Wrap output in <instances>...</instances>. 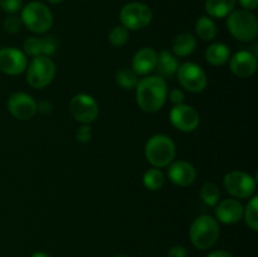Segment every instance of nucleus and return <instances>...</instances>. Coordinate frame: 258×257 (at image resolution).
<instances>
[{"mask_svg": "<svg viewBox=\"0 0 258 257\" xmlns=\"http://www.w3.org/2000/svg\"><path fill=\"white\" fill-rule=\"evenodd\" d=\"M223 186L227 193L233 198L247 199L253 196L256 190V178L246 171L234 170L226 174L223 179Z\"/></svg>", "mask_w": 258, "mask_h": 257, "instance_id": "8", "label": "nucleus"}, {"mask_svg": "<svg viewBox=\"0 0 258 257\" xmlns=\"http://www.w3.org/2000/svg\"><path fill=\"white\" fill-rule=\"evenodd\" d=\"M128 30L121 25H116L111 29V32L108 33V42L113 45V47H122L127 43L128 40Z\"/></svg>", "mask_w": 258, "mask_h": 257, "instance_id": "27", "label": "nucleus"}, {"mask_svg": "<svg viewBox=\"0 0 258 257\" xmlns=\"http://www.w3.org/2000/svg\"><path fill=\"white\" fill-rule=\"evenodd\" d=\"M55 76V65L47 55H37L27 67V81L33 88H44Z\"/></svg>", "mask_w": 258, "mask_h": 257, "instance_id": "6", "label": "nucleus"}, {"mask_svg": "<svg viewBox=\"0 0 258 257\" xmlns=\"http://www.w3.org/2000/svg\"><path fill=\"white\" fill-rule=\"evenodd\" d=\"M231 58V50L224 43H213L206 50V60L212 66H223Z\"/></svg>", "mask_w": 258, "mask_h": 257, "instance_id": "19", "label": "nucleus"}, {"mask_svg": "<svg viewBox=\"0 0 258 257\" xmlns=\"http://www.w3.org/2000/svg\"><path fill=\"white\" fill-rule=\"evenodd\" d=\"M179 68V62L176 55L174 53H170L169 50H161L156 58L155 70L158 72V76L163 78H170L174 75H176V71Z\"/></svg>", "mask_w": 258, "mask_h": 257, "instance_id": "18", "label": "nucleus"}, {"mask_svg": "<svg viewBox=\"0 0 258 257\" xmlns=\"http://www.w3.org/2000/svg\"><path fill=\"white\" fill-rule=\"evenodd\" d=\"M201 198L207 206L214 207L219 201V197H221V191H219L218 185L213 181H208V183H204L201 188Z\"/></svg>", "mask_w": 258, "mask_h": 257, "instance_id": "25", "label": "nucleus"}, {"mask_svg": "<svg viewBox=\"0 0 258 257\" xmlns=\"http://www.w3.org/2000/svg\"><path fill=\"white\" fill-rule=\"evenodd\" d=\"M176 75L181 87L189 92L199 93L206 90L208 85V78L204 70L194 62H186L179 66Z\"/></svg>", "mask_w": 258, "mask_h": 257, "instance_id": "9", "label": "nucleus"}, {"mask_svg": "<svg viewBox=\"0 0 258 257\" xmlns=\"http://www.w3.org/2000/svg\"><path fill=\"white\" fill-rule=\"evenodd\" d=\"M120 19L127 30H141L153 20V12L146 4L139 2L123 5L120 12Z\"/></svg>", "mask_w": 258, "mask_h": 257, "instance_id": "7", "label": "nucleus"}, {"mask_svg": "<svg viewBox=\"0 0 258 257\" xmlns=\"http://www.w3.org/2000/svg\"><path fill=\"white\" fill-rule=\"evenodd\" d=\"M221 228L218 221L208 214H203L194 219L190 226L189 236L194 247L199 249H208L219 238Z\"/></svg>", "mask_w": 258, "mask_h": 257, "instance_id": "3", "label": "nucleus"}, {"mask_svg": "<svg viewBox=\"0 0 258 257\" xmlns=\"http://www.w3.org/2000/svg\"><path fill=\"white\" fill-rule=\"evenodd\" d=\"M42 42V54L50 57V55L54 54L57 52L58 48V42L53 35H45L44 38L40 39Z\"/></svg>", "mask_w": 258, "mask_h": 257, "instance_id": "29", "label": "nucleus"}, {"mask_svg": "<svg viewBox=\"0 0 258 257\" xmlns=\"http://www.w3.org/2000/svg\"><path fill=\"white\" fill-rule=\"evenodd\" d=\"M227 28L237 40L249 42L258 33L257 18L248 10H233L227 19Z\"/></svg>", "mask_w": 258, "mask_h": 257, "instance_id": "5", "label": "nucleus"}, {"mask_svg": "<svg viewBox=\"0 0 258 257\" xmlns=\"http://www.w3.org/2000/svg\"><path fill=\"white\" fill-rule=\"evenodd\" d=\"M28 60L24 52L14 47L0 49V71L5 75L17 76L27 70Z\"/></svg>", "mask_w": 258, "mask_h": 257, "instance_id": "12", "label": "nucleus"}, {"mask_svg": "<svg viewBox=\"0 0 258 257\" xmlns=\"http://www.w3.org/2000/svg\"><path fill=\"white\" fill-rule=\"evenodd\" d=\"M48 3H50V4H59V3H62L63 0H47Z\"/></svg>", "mask_w": 258, "mask_h": 257, "instance_id": "39", "label": "nucleus"}, {"mask_svg": "<svg viewBox=\"0 0 258 257\" xmlns=\"http://www.w3.org/2000/svg\"><path fill=\"white\" fill-rule=\"evenodd\" d=\"M197 39L190 33H181L176 35L173 42V52L176 57H186L196 50Z\"/></svg>", "mask_w": 258, "mask_h": 257, "instance_id": "20", "label": "nucleus"}, {"mask_svg": "<svg viewBox=\"0 0 258 257\" xmlns=\"http://www.w3.org/2000/svg\"><path fill=\"white\" fill-rule=\"evenodd\" d=\"M92 139V128L83 123L76 133V140L81 144H86Z\"/></svg>", "mask_w": 258, "mask_h": 257, "instance_id": "32", "label": "nucleus"}, {"mask_svg": "<svg viewBox=\"0 0 258 257\" xmlns=\"http://www.w3.org/2000/svg\"><path fill=\"white\" fill-rule=\"evenodd\" d=\"M196 33L202 40H212L217 34V27L213 19L209 17H201L196 23Z\"/></svg>", "mask_w": 258, "mask_h": 257, "instance_id": "22", "label": "nucleus"}, {"mask_svg": "<svg viewBox=\"0 0 258 257\" xmlns=\"http://www.w3.org/2000/svg\"><path fill=\"white\" fill-rule=\"evenodd\" d=\"M8 110L18 120H30L37 113V102L28 93L15 92L8 100Z\"/></svg>", "mask_w": 258, "mask_h": 257, "instance_id": "13", "label": "nucleus"}, {"mask_svg": "<svg viewBox=\"0 0 258 257\" xmlns=\"http://www.w3.org/2000/svg\"><path fill=\"white\" fill-rule=\"evenodd\" d=\"M236 7V0H206V12L209 17L224 18L228 17Z\"/></svg>", "mask_w": 258, "mask_h": 257, "instance_id": "21", "label": "nucleus"}, {"mask_svg": "<svg viewBox=\"0 0 258 257\" xmlns=\"http://www.w3.org/2000/svg\"><path fill=\"white\" fill-rule=\"evenodd\" d=\"M170 122L179 131L191 133L198 128L199 123H201V117L196 108L185 105V103H181V105H175L171 108Z\"/></svg>", "mask_w": 258, "mask_h": 257, "instance_id": "11", "label": "nucleus"}, {"mask_svg": "<svg viewBox=\"0 0 258 257\" xmlns=\"http://www.w3.org/2000/svg\"><path fill=\"white\" fill-rule=\"evenodd\" d=\"M176 148L174 141L164 134L151 136L145 145L146 160L154 168H165L173 163L175 158Z\"/></svg>", "mask_w": 258, "mask_h": 257, "instance_id": "2", "label": "nucleus"}, {"mask_svg": "<svg viewBox=\"0 0 258 257\" xmlns=\"http://www.w3.org/2000/svg\"><path fill=\"white\" fill-rule=\"evenodd\" d=\"M115 257H127V256H123V254H118V256H115Z\"/></svg>", "mask_w": 258, "mask_h": 257, "instance_id": "40", "label": "nucleus"}, {"mask_svg": "<svg viewBox=\"0 0 258 257\" xmlns=\"http://www.w3.org/2000/svg\"><path fill=\"white\" fill-rule=\"evenodd\" d=\"M30 257H50V256L48 253H45V252L39 251V252H34Z\"/></svg>", "mask_w": 258, "mask_h": 257, "instance_id": "38", "label": "nucleus"}, {"mask_svg": "<svg viewBox=\"0 0 258 257\" xmlns=\"http://www.w3.org/2000/svg\"><path fill=\"white\" fill-rule=\"evenodd\" d=\"M216 206V217L222 223L234 224L243 218V206L237 199H224Z\"/></svg>", "mask_w": 258, "mask_h": 257, "instance_id": "15", "label": "nucleus"}, {"mask_svg": "<svg viewBox=\"0 0 258 257\" xmlns=\"http://www.w3.org/2000/svg\"><path fill=\"white\" fill-rule=\"evenodd\" d=\"M23 27V22L19 17L14 14H10L9 17L5 18L4 20V29L5 32L10 33V34H14L20 30V28Z\"/></svg>", "mask_w": 258, "mask_h": 257, "instance_id": "30", "label": "nucleus"}, {"mask_svg": "<svg viewBox=\"0 0 258 257\" xmlns=\"http://www.w3.org/2000/svg\"><path fill=\"white\" fill-rule=\"evenodd\" d=\"M207 257H233V254L227 251H223V249H218V251H214L212 253H209Z\"/></svg>", "mask_w": 258, "mask_h": 257, "instance_id": "37", "label": "nucleus"}, {"mask_svg": "<svg viewBox=\"0 0 258 257\" xmlns=\"http://www.w3.org/2000/svg\"><path fill=\"white\" fill-rule=\"evenodd\" d=\"M0 8L8 14H15L23 8V0H0Z\"/></svg>", "mask_w": 258, "mask_h": 257, "instance_id": "31", "label": "nucleus"}, {"mask_svg": "<svg viewBox=\"0 0 258 257\" xmlns=\"http://www.w3.org/2000/svg\"><path fill=\"white\" fill-rule=\"evenodd\" d=\"M243 217L252 231H258V197H252L251 201L243 208Z\"/></svg>", "mask_w": 258, "mask_h": 257, "instance_id": "26", "label": "nucleus"}, {"mask_svg": "<svg viewBox=\"0 0 258 257\" xmlns=\"http://www.w3.org/2000/svg\"><path fill=\"white\" fill-rule=\"evenodd\" d=\"M158 53L150 47H144L134 54L131 70L138 76H146L155 70Z\"/></svg>", "mask_w": 258, "mask_h": 257, "instance_id": "17", "label": "nucleus"}, {"mask_svg": "<svg viewBox=\"0 0 258 257\" xmlns=\"http://www.w3.org/2000/svg\"><path fill=\"white\" fill-rule=\"evenodd\" d=\"M136 102L139 107L148 113L160 110L168 96V85L160 76H148L139 80L136 85Z\"/></svg>", "mask_w": 258, "mask_h": 257, "instance_id": "1", "label": "nucleus"}, {"mask_svg": "<svg viewBox=\"0 0 258 257\" xmlns=\"http://www.w3.org/2000/svg\"><path fill=\"white\" fill-rule=\"evenodd\" d=\"M70 111L76 121L85 125L93 122L100 113L98 103L92 96L86 93H78L73 96L70 102Z\"/></svg>", "mask_w": 258, "mask_h": 257, "instance_id": "10", "label": "nucleus"}, {"mask_svg": "<svg viewBox=\"0 0 258 257\" xmlns=\"http://www.w3.org/2000/svg\"><path fill=\"white\" fill-rule=\"evenodd\" d=\"M168 176L175 185L188 186L196 180L197 170L190 163L185 160H176L169 164Z\"/></svg>", "mask_w": 258, "mask_h": 257, "instance_id": "16", "label": "nucleus"}, {"mask_svg": "<svg viewBox=\"0 0 258 257\" xmlns=\"http://www.w3.org/2000/svg\"><path fill=\"white\" fill-rule=\"evenodd\" d=\"M169 98H170L171 102L174 103V106L181 105V103L184 102L185 95H184L183 91L179 90V88H174V90H171L170 93H169Z\"/></svg>", "mask_w": 258, "mask_h": 257, "instance_id": "33", "label": "nucleus"}, {"mask_svg": "<svg viewBox=\"0 0 258 257\" xmlns=\"http://www.w3.org/2000/svg\"><path fill=\"white\" fill-rule=\"evenodd\" d=\"M239 4L244 8V10H254L258 7V0H239Z\"/></svg>", "mask_w": 258, "mask_h": 257, "instance_id": "36", "label": "nucleus"}, {"mask_svg": "<svg viewBox=\"0 0 258 257\" xmlns=\"http://www.w3.org/2000/svg\"><path fill=\"white\" fill-rule=\"evenodd\" d=\"M53 106H52V102L50 101H42V102L37 103V111H40L42 113H49L50 111H52Z\"/></svg>", "mask_w": 258, "mask_h": 257, "instance_id": "35", "label": "nucleus"}, {"mask_svg": "<svg viewBox=\"0 0 258 257\" xmlns=\"http://www.w3.org/2000/svg\"><path fill=\"white\" fill-rule=\"evenodd\" d=\"M23 48H24V54H28L29 57H37V55L42 54V42L39 38L37 37H29L24 43H23Z\"/></svg>", "mask_w": 258, "mask_h": 257, "instance_id": "28", "label": "nucleus"}, {"mask_svg": "<svg viewBox=\"0 0 258 257\" xmlns=\"http://www.w3.org/2000/svg\"><path fill=\"white\" fill-rule=\"evenodd\" d=\"M23 25L30 32L37 34H44L52 28L53 15L49 8L40 2H30L22 10Z\"/></svg>", "mask_w": 258, "mask_h": 257, "instance_id": "4", "label": "nucleus"}, {"mask_svg": "<svg viewBox=\"0 0 258 257\" xmlns=\"http://www.w3.org/2000/svg\"><path fill=\"white\" fill-rule=\"evenodd\" d=\"M143 183L146 189L151 191H156L163 188L164 183H165V175H164V173L159 168L149 169L144 174Z\"/></svg>", "mask_w": 258, "mask_h": 257, "instance_id": "23", "label": "nucleus"}, {"mask_svg": "<svg viewBox=\"0 0 258 257\" xmlns=\"http://www.w3.org/2000/svg\"><path fill=\"white\" fill-rule=\"evenodd\" d=\"M116 83L123 90H133L136 87L139 80L138 75L131 68H120L115 75Z\"/></svg>", "mask_w": 258, "mask_h": 257, "instance_id": "24", "label": "nucleus"}, {"mask_svg": "<svg viewBox=\"0 0 258 257\" xmlns=\"http://www.w3.org/2000/svg\"><path fill=\"white\" fill-rule=\"evenodd\" d=\"M168 257H186V251L183 246H179V244H175V246L171 247L168 252Z\"/></svg>", "mask_w": 258, "mask_h": 257, "instance_id": "34", "label": "nucleus"}, {"mask_svg": "<svg viewBox=\"0 0 258 257\" xmlns=\"http://www.w3.org/2000/svg\"><path fill=\"white\" fill-rule=\"evenodd\" d=\"M229 68L237 77H251L257 70V55L249 50L237 52L233 57L229 58Z\"/></svg>", "mask_w": 258, "mask_h": 257, "instance_id": "14", "label": "nucleus"}]
</instances>
